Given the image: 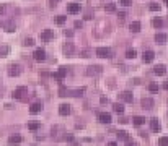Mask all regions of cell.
<instances>
[{"label":"cell","mask_w":168,"mask_h":146,"mask_svg":"<svg viewBox=\"0 0 168 146\" xmlns=\"http://www.w3.org/2000/svg\"><path fill=\"white\" fill-rule=\"evenodd\" d=\"M65 130H64V127L60 125H54L52 127V138L57 140V141H60V140H65Z\"/></svg>","instance_id":"1"},{"label":"cell","mask_w":168,"mask_h":146,"mask_svg":"<svg viewBox=\"0 0 168 146\" xmlns=\"http://www.w3.org/2000/svg\"><path fill=\"white\" fill-rule=\"evenodd\" d=\"M26 94H28V88H25V86H20V88H17V89L13 91V94H11V96H13L15 99H20V101H25V99H26Z\"/></svg>","instance_id":"2"},{"label":"cell","mask_w":168,"mask_h":146,"mask_svg":"<svg viewBox=\"0 0 168 146\" xmlns=\"http://www.w3.org/2000/svg\"><path fill=\"white\" fill-rule=\"evenodd\" d=\"M87 75L88 77H100L101 75V72H103V67H100V65H90V67H87Z\"/></svg>","instance_id":"3"},{"label":"cell","mask_w":168,"mask_h":146,"mask_svg":"<svg viewBox=\"0 0 168 146\" xmlns=\"http://www.w3.org/2000/svg\"><path fill=\"white\" fill-rule=\"evenodd\" d=\"M96 55L101 59H109L111 57V49L109 47H98L96 49Z\"/></svg>","instance_id":"4"},{"label":"cell","mask_w":168,"mask_h":146,"mask_svg":"<svg viewBox=\"0 0 168 146\" xmlns=\"http://www.w3.org/2000/svg\"><path fill=\"white\" fill-rule=\"evenodd\" d=\"M21 73V67L18 65V63H11L10 67H8V75L10 77H18Z\"/></svg>","instance_id":"5"},{"label":"cell","mask_w":168,"mask_h":146,"mask_svg":"<svg viewBox=\"0 0 168 146\" xmlns=\"http://www.w3.org/2000/svg\"><path fill=\"white\" fill-rule=\"evenodd\" d=\"M62 50H64V54H65V55L72 57V55H74V52H75V47H74V44H72V42H65V44L62 45Z\"/></svg>","instance_id":"6"},{"label":"cell","mask_w":168,"mask_h":146,"mask_svg":"<svg viewBox=\"0 0 168 146\" xmlns=\"http://www.w3.org/2000/svg\"><path fill=\"white\" fill-rule=\"evenodd\" d=\"M33 57H34V60H38V62H42V60H46V50L44 49H36L34 54H33Z\"/></svg>","instance_id":"7"},{"label":"cell","mask_w":168,"mask_h":146,"mask_svg":"<svg viewBox=\"0 0 168 146\" xmlns=\"http://www.w3.org/2000/svg\"><path fill=\"white\" fill-rule=\"evenodd\" d=\"M2 26H4V28L7 29L8 33H13L15 29H17V24H15V21H13V20H8V21H4V23H2Z\"/></svg>","instance_id":"8"},{"label":"cell","mask_w":168,"mask_h":146,"mask_svg":"<svg viewBox=\"0 0 168 146\" xmlns=\"http://www.w3.org/2000/svg\"><path fill=\"white\" fill-rule=\"evenodd\" d=\"M98 120L101 122V123H109V122H111V114H108V112H100Z\"/></svg>","instance_id":"9"},{"label":"cell","mask_w":168,"mask_h":146,"mask_svg":"<svg viewBox=\"0 0 168 146\" xmlns=\"http://www.w3.org/2000/svg\"><path fill=\"white\" fill-rule=\"evenodd\" d=\"M155 42H157V44H165V42H168V34L157 33V34H155Z\"/></svg>","instance_id":"10"},{"label":"cell","mask_w":168,"mask_h":146,"mask_svg":"<svg viewBox=\"0 0 168 146\" xmlns=\"http://www.w3.org/2000/svg\"><path fill=\"white\" fill-rule=\"evenodd\" d=\"M67 11L72 15L78 13L80 11V4H67Z\"/></svg>","instance_id":"11"},{"label":"cell","mask_w":168,"mask_h":146,"mask_svg":"<svg viewBox=\"0 0 168 146\" xmlns=\"http://www.w3.org/2000/svg\"><path fill=\"white\" fill-rule=\"evenodd\" d=\"M154 59H155V54L152 52V50H145V52H144V55H142V60L145 63H150Z\"/></svg>","instance_id":"12"},{"label":"cell","mask_w":168,"mask_h":146,"mask_svg":"<svg viewBox=\"0 0 168 146\" xmlns=\"http://www.w3.org/2000/svg\"><path fill=\"white\" fill-rule=\"evenodd\" d=\"M119 97H121V99H123L124 102H132V93H131V91H123V93L119 94Z\"/></svg>","instance_id":"13"},{"label":"cell","mask_w":168,"mask_h":146,"mask_svg":"<svg viewBox=\"0 0 168 146\" xmlns=\"http://www.w3.org/2000/svg\"><path fill=\"white\" fill-rule=\"evenodd\" d=\"M150 128L154 130V132H160L162 123H160V120H158V118H150Z\"/></svg>","instance_id":"14"},{"label":"cell","mask_w":168,"mask_h":146,"mask_svg":"<svg viewBox=\"0 0 168 146\" xmlns=\"http://www.w3.org/2000/svg\"><path fill=\"white\" fill-rule=\"evenodd\" d=\"M142 107L144 109H152L154 107V99H152V97H144L142 99Z\"/></svg>","instance_id":"15"},{"label":"cell","mask_w":168,"mask_h":146,"mask_svg":"<svg viewBox=\"0 0 168 146\" xmlns=\"http://www.w3.org/2000/svg\"><path fill=\"white\" fill-rule=\"evenodd\" d=\"M154 73H155V75H158V77H162V75H165V73H167V67L160 63V65L154 67Z\"/></svg>","instance_id":"16"},{"label":"cell","mask_w":168,"mask_h":146,"mask_svg":"<svg viewBox=\"0 0 168 146\" xmlns=\"http://www.w3.org/2000/svg\"><path fill=\"white\" fill-rule=\"evenodd\" d=\"M65 75H67V67H60L59 72L54 73V78H56V80H62V78L65 77Z\"/></svg>","instance_id":"17"},{"label":"cell","mask_w":168,"mask_h":146,"mask_svg":"<svg viewBox=\"0 0 168 146\" xmlns=\"http://www.w3.org/2000/svg\"><path fill=\"white\" fill-rule=\"evenodd\" d=\"M54 38V33L51 31V29H44V31L41 33V39L42 41H49V39Z\"/></svg>","instance_id":"18"},{"label":"cell","mask_w":168,"mask_h":146,"mask_svg":"<svg viewBox=\"0 0 168 146\" xmlns=\"http://www.w3.org/2000/svg\"><path fill=\"white\" fill-rule=\"evenodd\" d=\"M59 114L60 115H69L70 114V106L69 104H60L59 106Z\"/></svg>","instance_id":"19"},{"label":"cell","mask_w":168,"mask_h":146,"mask_svg":"<svg viewBox=\"0 0 168 146\" xmlns=\"http://www.w3.org/2000/svg\"><path fill=\"white\" fill-rule=\"evenodd\" d=\"M21 141H23V138H21L20 135H11L10 138H8V143H10V145H20Z\"/></svg>","instance_id":"20"},{"label":"cell","mask_w":168,"mask_h":146,"mask_svg":"<svg viewBox=\"0 0 168 146\" xmlns=\"http://www.w3.org/2000/svg\"><path fill=\"white\" fill-rule=\"evenodd\" d=\"M41 109H42V104H41V102H34V104H31V107H29V112L34 115V114H38Z\"/></svg>","instance_id":"21"},{"label":"cell","mask_w":168,"mask_h":146,"mask_svg":"<svg viewBox=\"0 0 168 146\" xmlns=\"http://www.w3.org/2000/svg\"><path fill=\"white\" fill-rule=\"evenodd\" d=\"M131 31L132 33H139L140 31V23L139 21H132V23H131Z\"/></svg>","instance_id":"22"},{"label":"cell","mask_w":168,"mask_h":146,"mask_svg":"<svg viewBox=\"0 0 168 146\" xmlns=\"http://www.w3.org/2000/svg\"><path fill=\"white\" fill-rule=\"evenodd\" d=\"M113 111L118 112V114H123V112H124V106L119 104V102H116V104H113Z\"/></svg>","instance_id":"23"},{"label":"cell","mask_w":168,"mask_h":146,"mask_svg":"<svg viewBox=\"0 0 168 146\" xmlns=\"http://www.w3.org/2000/svg\"><path fill=\"white\" fill-rule=\"evenodd\" d=\"M116 135H118V138H119V140H129V135H127L126 130H119V132L116 133Z\"/></svg>","instance_id":"24"},{"label":"cell","mask_w":168,"mask_h":146,"mask_svg":"<svg viewBox=\"0 0 168 146\" xmlns=\"http://www.w3.org/2000/svg\"><path fill=\"white\" fill-rule=\"evenodd\" d=\"M82 93H85V88H78V89L70 91V93H69V96H82Z\"/></svg>","instance_id":"25"},{"label":"cell","mask_w":168,"mask_h":146,"mask_svg":"<svg viewBox=\"0 0 168 146\" xmlns=\"http://www.w3.org/2000/svg\"><path fill=\"white\" fill-rule=\"evenodd\" d=\"M132 120H134V125H142L144 122H145V118L140 117V115H136V117H134Z\"/></svg>","instance_id":"26"},{"label":"cell","mask_w":168,"mask_h":146,"mask_svg":"<svg viewBox=\"0 0 168 146\" xmlns=\"http://www.w3.org/2000/svg\"><path fill=\"white\" fill-rule=\"evenodd\" d=\"M8 45H0V57H7V54H8Z\"/></svg>","instance_id":"27"},{"label":"cell","mask_w":168,"mask_h":146,"mask_svg":"<svg viewBox=\"0 0 168 146\" xmlns=\"http://www.w3.org/2000/svg\"><path fill=\"white\" fill-rule=\"evenodd\" d=\"M152 24H154L155 28H162V26H163V21H162L160 18H154V20H152Z\"/></svg>","instance_id":"28"},{"label":"cell","mask_w":168,"mask_h":146,"mask_svg":"<svg viewBox=\"0 0 168 146\" xmlns=\"http://www.w3.org/2000/svg\"><path fill=\"white\" fill-rule=\"evenodd\" d=\"M158 146H168V136H160L158 138Z\"/></svg>","instance_id":"29"},{"label":"cell","mask_w":168,"mask_h":146,"mask_svg":"<svg viewBox=\"0 0 168 146\" xmlns=\"http://www.w3.org/2000/svg\"><path fill=\"white\" fill-rule=\"evenodd\" d=\"M28 128L33 130V132H36V130L39 128V123H38V122H29V123H28Z\"/></svg>","instance_id":"30"},{"label":"cell","mask_w":168,"mask_h":146,"mask_svg":"<svg viewBox=\"0 0 168 146\" xmlns=\"http://www.w3.org/2000/svg\"><path fill=\"white\" fill-rule=\"evenodd\" d=\"M136 55H137V52L134 50V49H129V50L126 52V57H127V59H134Z\"/></svg>","instance_id":"31"},{"label":"cell","mask_w":168,"mask_h":146,"mask_svg":"<svg viewBox=\"0 0 168 146\" xmlns=\"http://www.w3.org/2000/svg\"><path fill=\"white\" fill-rule=\"evenodd\" d=\"M65 20H67V16H64V15H59V16L56 18V23H57V24H64V23H65Z\"/></svg>","instance_id":"32"},{"label":"cell","mask_w":168,"mask_h":146,"mask_svg":"<svg viewBox=\"0 0 168 146\" xmlns=\"http://www.w3.org/2000/svg\"><path fill=\"white\" fill-rule=\"evenodd\" d=\"M149 89H150L152 93H157V91L160 89V88H158V84H157V83H150V84H149Z\"/></svg>","instance_id":"33"},{"label":"cell","mask_w":168,"mask_h":146,"mask_svg":"<svg viewBox=\"0 0 168 146\" xmlns=\"http://www.w3.org/2000/svg\"><path fill=\"white\" fill-rule=\"evenodd\" d=\"M59 93H60V96H69V93H70V89H67V88H60L59 89Z\"/></svg>","instance_id":"34"},{"label":"cell","mask_w":168,"mask_h":146,"mask_svg":"<svg viewBox=\"0 0 168 146\" xmlns=\"http://www.w3.org/2000/svg\"><path fill=\"white\" fill-rule=\"evenodd\" d=\"M149 8H150L152 11H160V5H158V4H150V7H149Z\"/></svg>","instance_id":"35"},{"label":"cell","mask_w":168,"mask_h":146,"mask_svg":"<svg viewBox=\"0 0 168 146\" xmlns=\"http://www.w3.org/2000/svg\"><path fill=\"white\" fill-rule=\"evenodd\" d=\"M114 10H116V5L114 4H108V5H106V11L111 13V11H114Z\"/></svg>","instance_id":"36"},{"label":"cell","mask_w":168,"mask_h":146,"mask_svg":"<svg viewBox=\"0 0 168 146\" xmlns=\"http://www.w3.org/2000/svg\"><path fill=\"white\" fill-rule=\"evenodd\" d=\"M23 44H25L26 47H28V45H33V44H34V41H33V38H26V39H25V42H23Z\"/></svg>","instance_id":"37"},{"label":"cell","mask_w":168,"mask_h":146,"mask_svg":"<svg viewBox=\"0 0 168 146\" xmlns=\"http://www.w3.org/2000/svg\"><path fill=\"white\" fill-rule=\"evenodd\" d=\"M119 4H123L124 7H129V5L132 4V0H119Z\"/></svg>","instance_id":"38"},{"label":"cell","mask_w":168,"mask_h":146,"mask_svg":"<svg viewBox=\"0 0 168 146\" xmlns=\"http://www.w3.org/2000/svg\"><path fill=\"white\" fill-rule=\"evenodd\" d=\"M126 146H137L136 141H131V140H126Z\"/></svg>","instance_id":"39"},{"label":"cell","mask_w":168,"mask_h":146,"mask_svg":"<svg viewBox=\"0 0 168 146\" xmlns=\"http://www.w3.org/2000/svg\"><path fill=\"white\" fill-rule=\"evenodd\" d=\"M118 16H119V20H124V18H126V13H124V11H119Z\"/></svg>","instance_id":"40"},{"label":"cell","mask_w":168,"mask_h":146,"mask_svg":"<svg viewBox=\"0 0 168 146\" xmlns=\"http://www.w3.org/2000/svg\"><path fill=\"white\" fill-rule=\"evenodd\" d=\"M74 26H75V28H82V26H83V23H82V21H75Z\"/></svg>","instance_id":"41"},{"label":"cell","mask_w":168,"mask_h":146,"mask_svg":"<svg viewBox=\"0 0 168 146\" xmlns=\"http://www.w3.org/2000/svg\"><path fill=\"white\" fill-rule=\"evenodd\" d=\"M82 57H90V50H83V52H82Z\"/></svg>","instance_id":"42"},{"label":"cell","mask_w":168,"mask_h":146,"mask_svg":"<svg viewBox=\"0 0 168 146\" xmlns=\"http://www.w3.org/2000/svg\"><path fill=\"white\" fill-rule=\"evenodd\" d=\"M127 120H129V118H126V117H121V118H119V122H121V123H127Z\"/></svg>","instance_id":"43"},{"label":"cell","mask_w":168,"mask_h":146,"mask_svg":"<svg viewBox=\"0 0 168 146\" xmlns=\"http://www.w3.org/2000/svg\"><path fill=\"white\" fill-rule=\"evenodd\" d=\"M49 5H51V7H56V5H57V0H49Z\"/></svg>","instance_id":"44"},{"label":"cell","mask_w":168,"mask_h":146,"mask_svg":"<svg viewBox=\"0 0 168 146\" xmlns=\"http://www.w3.org/2000/svg\"><path fill=\"white\" fill-rule=\"evenodd\" d=\"M91 18V11H87V15H85V20H90Z\"/></svg>","instance_id":"45"},{"label":"cell","mask_w":168,"mask_h":146,"mask_svg":"<svg viewBox=\"0 0 168 146\" xmlns=\"http://www.w3.org/2000/svg\"><path fill=\"white\" fill-rule=\"evenodd\" d=\"M64 34H65V36H69V38H70V36L74 34V33H72V31H67V29H65V31H64Z\"/></svg>","instance_id":"46"},{"label":"cell","mask_w":168,"mask_h":146,"mask_svg":"<svg viewBox=\"0 0 168 146\" xmlns=\"http://www.w3.org/2000/svg\"><path fill=\"white\" fill-rule=\"evenodd\" d=\"M108 146H118V143H116V141H111V143H108Z\"/></svg>","instance_id":"47"},{"label":"cell","mask_w":168,"mask_h":146,"mask_svg":"<svg viewBox=\"0 0 168 146\" xmlns=\"http://www.w3.org/2000/svg\"><path fill=\"white\" fill-rule=\"evenodd\" d=\"M163 88H165V89H168V81H165V83H163Z\"/></svg>","instance_id":"48"},{"label":"cell","mask_w":168,"mask_h":146,"mask_svg":"<svg viewBox=\"0 0 168 146\" xmlns=\"http://www.w3.org/2000/svg\"><path fill=\"white\" fill-rule=\"evenodd\" d=\"M163 2H165V4H167V5H168V0H163Z\"/></svg>","instance_id":"49"}]
</instances>
